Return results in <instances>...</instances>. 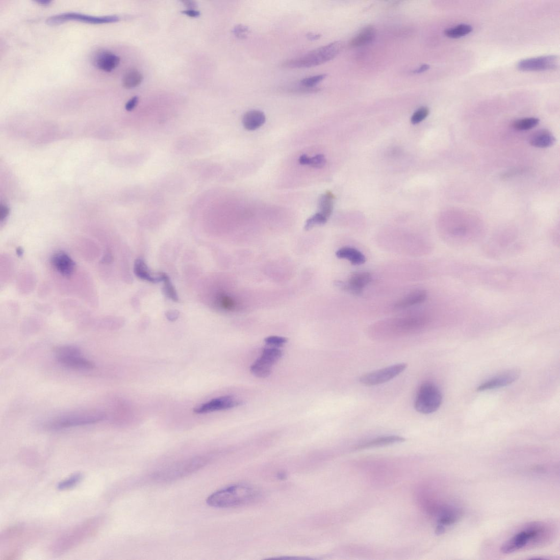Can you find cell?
I'll return each instance as SVG.
<instances>
[{
    "mask_svg": "<svg viewBox=\"0 0 560 560\" xmlns=\"http://www.w3.org/2000/svg\"><path fill=\"white\" fill-rule=\"evenodd\" d=\"M266 117L264 113L260 110L248 111L244 115L243 124L247 131H255L266 122Z\"/></svg>",
    "mask_w": 560,
    "mask_h": 560,
    "instance_id": "e0dca14e",
    "label": "cell"
},
{
    "mask_svg": "<svg viewBox=\"0 0 560 560\" xmlns=\"http://www.w3.org/2000/svg\"><path fill=\"white\" fill-rule=\"evenodd\" d=\"M473 30L471 26L466 24H461L454 27L446 29L445 35L452 39H457L470 34Z\"/></svg>",
    "mask_w": 560,
    "mask_h": 560,
    "instance_id": "4316f807",
    "label": "cell"
},
{
    "mask_svg": "<svg viewBox=\"0 0 560 560\" xmlns=\"http://www.w3.org/2000/svg\"><path fill=\"white\" fill-rule=\"evenodd\" d=\"M82 478V475L81 473L75 474L69 478L60 482L58 485V489L62 490L73 487L81 481Z\"/></svg>",
    "mask_w": 560,
    "mask_h": 560,
    "instance_id": "836d02e7",
    "label": "cell"
},
{
    "mask_svg": "<svg viewBox=\"0 0 560 560\" xmlns=\"http://www.w3.org/2000/svg\"><path fill=\"white\" fill-rule=\"evenodd\" d=\"M376 35L375 29L373 27H367L363 30L350 42L352 47H360L372 43Z\"/></svg>",
    "mask_w": 560,
    "mask_h": 560,
    "instance_id": "7402d4cb",
    "label": "cell"
},
{
    "mask_svg": "<svg viewBox=\"0 0 560 560\" xmlns=\"http://www.w3.org/2000/svg\"><path fill=\"white\" fill-rule=\"evenodd\" d=\"M519 376L520 372L517 370L506 371L483 383L478 388L477 390L481 392L506 387L516 381Z\"/></svg>",
    "mask_w": 560,
    "mask_h": 560,
    "instance_id": "4fadbf2b",
    "label": "cell"
},
{
    "mask_svg": "<svg viewBox=\"0 0 560 560\" xmlns=\"http://www.w3.org/2000/svg\"><path fill=\"white\" fill-rule=\"evenodd\" d=\"M134 271L136 276L144 281L154 284L162 281V272L154 275L147 267L146 262L141 259L135 261Z\"/></svg>",
    "mask_w": 560,
    "mask_h": 560,
    "instance_id": "2e32d148",
    "label": "cell"
},
{
    "mask_svg": "<svg viewBox=\"0 0 560 560\" xmlns=\"http://www.w3.org/2000/svg\"><path fill=\"white\" fill-rule=\"evenodd\" d=\"M372 279V275L369 272H357L352 274L347 283L338 282L336 285L344 291L358 295L362 292Z\"/></svg>",
    "mask_w": 560,
    "mask_h": 560,
    "instance_id": "7c38bea8",
    "label": "cell"
},
{
    "mask_svg": "<svg viewBox=\"0 0 560 560\" xmlns=\"http://www.w3.org/2000/svg\"><path fill=\"white\" fill-rule=\"evenodd\" d=\"M529 142L535 147L547 148L554 144L555 138L550 132L542 130L534 133L531 136Z\"/></svg>",
    "mask_w": 560,
    "mask_h": 560,
    "instance_id": "44dd1931",
    "label": "cell"
},
{
    "mask_svg": "<svg viewBox=\"0 0 560 560\" xmlns=\"http://www.w3.org/2000/svg\"><path fill=\"white\" fill-rule=\"evenodd\" d=\"M182 13H183L185 15H187V16L190 17H192V18L198 17L199 16H200V12H199L198 11H196L195 10H190V9H188V10H184L183 11H182Z\"/></svg>",
    "mask_w": 560,
    "mask_h": 560,
    "instance_id": "ab89813d",
    "label": "cell"
},
{
    "mask_svg": "<svg viewBox=\"0 0 560 560\" xmlns=\"http://www.w3.org/2000/svg\"><path fill=\"white\" fill-rule=\"evenodd\" d=\"M461 516V510L455 507L444 510L438 520V525L445 528L446 526H450L455 523L459 520Z\"/></svg>",
    "mask_w": 560,
    "mask_h": 560,
    "instance_id": "603a6c76",
    "label": "cell"
},
{
    "mask_svg": "<svg viewBox=\"0 0 560 560\" xmlns=\"http://www.w3.org/2000/svg\"><path fill=\"white\" fill-rule=\"evenodd\" d=\"M106 418L107 415L100 411L74 412L53 418L44 423V427L48 430H56L86 426L101 422Z\"/></svg>",
    "mask_w": 560,
    "mask_h": 560,
    "instance_id": "277c9868",
    "label": "cell"
},
{
    "mask_svg": "<svg viewBox=\"0 0 560 560\" xmlns=\"http://www.w3.org/2000/svg\"><path fill=\"white\" fill-rule=\"evenodd\" d=\"M443 395L441 391L435 384L423 383L416 393L414 407L415 410L422 414H430L438 410L442 404Z\"/></svg>",
    "mask_w": 560,
    "mask_h": 560,
    "instance_id": "5b68a950",
    "label": "cell"
},
{
    "mask_svg": "<svg viewBox=\"0 0 560 560\" xmlns=\"http://www.w3.org/2000/svg\"><path fill=\"white\" fill-rule=\"evenodd\" d=\"M326 164V159L322 155H317L314 157L309 158L308 165L312 167L320 169Z\"/></svg>",
    "mask_w": 560,
    "mask_h": 560,
    "instance_id": "8d00e7d4",
    "label": "cell"
},
{
    "mask_svg": "<svg viewBox=\"0 0 560 560\" xmlns=\"http://www.w3.org/2000/svg\"><path fill=\"white\" fill-rule=\"evenodd\" d=\"M233 33L238 39H244L249 33V29L246 26L239 24L234 28Z\"/></svg>",
    "mask_w": 560,
    "mask_h": 560,
    "instance_id": "74e56055",
    "label": "cell"
},
{
    "mask_svg": "<svg viewBox=\"0 0 560 560\" xmlns=\"http://www.w3.org/2000/svg\"><path fill=\"white\" fill-rule=\"evenodd\" d=\"M119 20L120 18L116 15L93 16L77 12H66L49 17L45 22L51 26H58L69 21H78L93 24H103L113 23V22L119 21Z\"/></svg>",
    "mask_w": 560,
    "mask_h": 560,
    "instance_id": "ba28073f",
    "label": "cell"
},
{
    "mask_svg": "<svg viewBox=\"0 0 560 560\" xmlns=\"http://www.w3.org/2000/svg\"><path fill=\"white\" fill-rule=\"evenodd\" d=\"M336 256L340 259L349 261L353 265H361L366 262L364 254L358 249L349 247H345L339 249Z\"/></svg>",
    "mask_w": 560,
    "mask_h": 560,
    "instance_id": "ffe728a7",
    "label": "cell"
},
{
    "mask_svg": "<svg viewBox=\"0 0 560 560\" xmlns=\"http://www.w3.org/2000/svg\"><path fill=\"white\" fill-rule=\"evenodd\" d=\"M35 2L42 6H48L52 3L50 0H38Z\"/></svg>",
    "mask_w": 560,
    "mask_h": 560,
    "instance_id": "f6af8a7d",
    "label": "cell"
},
{
    "mask_svg": "<svg viewBox=\"0 0 560 560\" xmlns=\"http://www.w3.org/2000/svg\"><path fill=\"white\" fill-rule=\"evenodd\" d=\"M427 296V294L425 290H416L408 296L398 301L395 307L397 309H403L411 307L413 306L419 304L424 301Z\"/></svg>",
    "mask_w": 560,
    "mask_h": 560,
    "instance_id": "d6986e66",
    "label": "cell"
},
{
    "mask_svg": "<svg viewBox=\"0 0 560 560\" xmlns=\"http://www.w3.org/2000/svg\"><path fill=\"white\" fill-rule=\"evenodd\" d=\"M139 101V97L137 96H134L132 99L129 100L125 105V109L128 111H132L137 105Z\"/></svg>",
    "mask_w": 560,
    "mask_h": 560,
    "instance_id": "f35d334b",
    "label": "cell"
},
{
    "mask_svg": "<svg viewBox=\"0 0 560 560\" xmlns=\"http://www.w3.org/2000/svg\"><path fill=\"white\" fill-rule=\"evenodd\" d=\"M93 65L97 69L110 72L115 69L120 63V58L107 50H97L92 58Z\"/></svg>",
    "mask_w": 560,
    "mask_h": 560,
    "instance_id": "5bb4252c",
    "label": "cell"
},
{
    "mask_svg": "<svg viewBox=\"0 0 560 560\" xmlns=\"http://www.w3.org/2000/svg\"><path fill=\"white\" fill-rule=\"evenodd\" d=\"M405 363H398L381 369L373 371L360 377V383L366 387H374L394 379L406 369Z\"/></svg>",
    "mask_w": 560,
    "mask_h": 560,
    "instance_id": "9c48e42d",
    "label": "cell"
},
{
    "mask_svg": "<svg viewBox=\"0 0 560 560\" xmlns=\"http://www.w3.org/2000/svg\"><path fill=\"white\" fill-rule=\"evenodd\" d=\"M162 282L164 283V292L166 296L171 300L177 301L179 297L177 292L172 285L168 276L164 272H162Z\"/></svg>",
    "mask_w": 560,
    "mask_h": 560,
    "instance_id": "f546056e",
    "label": "cell"
},
{
    "mask_svg": "<svg viewBox=\"0 0 560 560\" xmlns=\"http://www.w3.org/2000/svg\"><path fill=\"white\" fill-rule=\"evenodd\" d=\"M259 495V491L253 487L238 483L215 492L207 498V503L214 508H233L251 503Z\"/></svg>",
    "mask_w": 560,
    "mask_h": 560,
    "instance_id": "7a4b0ae2",
    "label": "cell"
},
{
    "mask_svg": "<svg viewBox=\"0 0 560 560\" xmlns=\"http://www.w3.org/2000/svg\"><path fill=\"white\" fill-rule=\"evenodd\" d=\"M265 342L270 346L274 347L283 346L287 342V339L285 337L278 336H270L265 339Z\"/></svg>",
    "mask_w": 560,
    "mask_h": 560,
    "instance_id": "d590c367",
    "label": "cell"
},
{
    "mask_svg": "<svg viewBox=\"0 0 560 560\" xmlns=\"http://www.w3.org/2000/svg\"><path fill=\"white\" fill-rule=\"evenodd\" d=\"M217 303L219 308L225 311H233L237 307V301L235 299L229 296L228 294H221L217 297Z\"/></svg>",
    "mask_w": 560,
    "mask_h": 560,
    "instance_id": "f1b7e54d",
    "label": "cell"
},
{
    "mask_svg": "<svg viewBox=\"0 0 560 560\" xmlns=\"http://www.w3.org/2000/svg\"><path fill=\"white\" fill-rule=\"evenodd\" d=\"M9 213V209L6 207H2L1 210V220L3 221L4 219L8 215Z\"/></svg>",
    "mask_w": 560,
    "mask_h": 560,
    "instance_id": "ee69618b",
    "label": "cell"
},
{
    "mask_svg": "<svg viewBox=\"0 0 560 560\" xmlns=\"http://www.w3.org/2000/svg\"><path fill=\"white\" fill-rule=\"evenodd\" d=\"M58 362L63 366L79 370H92L95 368L92 362L83 358L79 347L72 345L60 346L55 350Z\"/></svg>",
    "mask_w": 560,
    "mask_h": 560,
    "instance_id": "52a82bcc",
    "label": "cell"
},
{
    "mask_svg": "<svg viewBox=\"0 0 560 560\" xmlns=\"http://www.w3.org/2000/svg\"><path fill=\"white\" fill-rule=\"evenodd\" d=\"M321 35L320 34H316L312 33H310L307 34L308 39L310 40H317L320 39Z\"/></svg>",
    "mask_w": 560,
    "mask_h": 560,
    "instance_id": "7bdbcfd3",
    "label": "cell"
},
{
    "mask_svg": "<svg viewBox=\"0 0 560 560\" xmlns=\"http://www.w3.org/2000/svg\"><path fill=\"white\" fill-rule=\"evenodd\" d=\"M405 441V439L398 436H389L378 437L373 440L359 444L355 448V450H363L369 448L380 447Z\"/></svg>",
    "mask_w": 560,
    "mask_h": 560,
    "instance_id": "ac0fdd59",
    "label": "cell"
},
{
    "mask_svg": "<svg viewBox=\"0 0 560 560\" xmlns=\"http://www.w3.org/2000/svg\"><path fill=\"white\" fill-rule=\"evenodd\" d=\"M242 404L241 401L231 396H222L211 400L194 410L196 414H202L216 411L230 410Z\"/></svg>",
    "mask_w": 560,
    "mask_h": 560,
    "instance_id": "8fae6325",
    "label": "cell"
},
{
    "mask_svg": "<svg viewBox=\"0 0 560 560\" xmlns=\"http://www.w3.org/2000/svg\"><path fill=\"white\" fill-rule=\"evenodd\" d=\"M17 253L19 256H20L23 253V250L21 248H18L17 249Z\"/></svg>",
    "mask_w": 560,
    "mask_h": 560,
    "instance_id": "bcb514c9",
    "label": "cell"
},
{
    "mask_svg": "<svg viewBox=\"0 0 560 560\" xmlns=\"http://www.w3.org/2000/svg\"><path fill=\"white\" fill-rule=\"evenodd\" d=\"M540 120L534 117L518 119L514 122L513 126L516 130L525 131L531 130L539 124Z\"/></svg>",
    "mask_w": 560,
    "mask_h": 560,
    "instance_id": "83f0119b",
    "label": "cell"
},
{
    "mask_svg": "<svg viewBox=\"0 0 560 560\" xmlns=\"http://www.w3.org/2000/svg\"><path fill=\"white\" fill-rule=\"evenodd\" d=\"M429 110L426 107H422L416 111L411 118V122L413 124H417L425 119L428 116Z\"/></svg>",
    "mask_w": 560,
    "mask_h": 560,
    "instance_id": "e575fe53",
    "label": "cell"
},
{
    "mask_svg": "<svg viewBox=\"0 0 560 560\" xmlns=\"http://www.w3.org/2000/svg\"><path fill=\"white\" fill-rule=\"evenodd\" d=\"M283 353L276 347L266 348L263 351L261 358L274 365L282 357Z\"/></svg>",
    "mask_w": 560,
    "mask_h": 560,
    "instance_id": "4dcf8cb0",
    "label": "cell"
},
{
    "mask_svg": "<svg viewBox=\"0 0 560 560\" xmlns=\"http://www.w3.org/2000/svg\"><path fill=\"white\" fill-rule=\"evenodd\" d=\"M185 6L190 10H194L197 7V4L192 0H185V1L182 2Z\"/></svg>",
    "mask_w": 560,
    "mask_h": 560,
    "instance_id": "60d3db41",
    "label": "cell"
},
{
    "mask_svg": "<svg viewBox=\"0 0 560 560\" xmlns=\"http://www.w3.org/2000/svg\"><path fill=\"white\" fill-rule=\"evenodd\" d=\"M334 196L330 192L321 195L318 202V206L320 209L319 213L328 218L334 210Z\"/></svg>",
    "mask_w": 560,
    "mask_h": 560,
    "instance_id": "d4e9b609",
    "label": "cell"
},
{
    "mask_svg": "<svg viewBox=\"0 0 560 560\" xmlns=\"http://www.w3.org/2000/svg\"><path fill=\"white\" fill-rule=\"evenodd\" d=\"M429 69V65L425 64L421 65L419 69L415 70L414 72L415 73H421L427 71Z\"/></svg>",
    "mask_w": 560,
    "mask_h": 560,
    "instance_id": "b9f144b4",
    "label": "cell"
},
{
    "mask_svg": "<svg viewBox=\"0 0 560 560\" xmlns=\"http://www.w3.org/2000/svg\"><path fill=\"white\" fill-rule=\"evenodd\" d=\"M326 77V74L313 75V77L307 78L301 80L300 84L302 87L306 88H314L317 84H319V83L324 80Z\"/></svg>",
    "mask_w": 560,
    "mask_h": 560,
    "instance_id": "d6a6232c",
    "label": "cell"
},
{
    "mask_svg": "<svg viewBox=\"0 0 560 560\" xmlns=\"http://www.w3.org/2000/svg\"><path fill=\"white\" fill-rule=\"evenodd\" d=\"M209 460L206 457L185 460L163 469L155 474V478L163 481L176 480L198 471L207 465Z\"/></svg>",
    "mask_w": 560,
    "mask_h": 560,
    "instance_id": "8992f818",
    "label": "cell"
},
{
    "mask_svg": "<svg viewBox=\"0 0 560 560\" xmlns=\"http://www.w3.org/2000/svg\"><path fill=\"white\" fill-rule=\"evenodd\" d=\"M556 529L545 522H532L525 525L503 543L501 551L510 554L524 550L547 546L554 539Z\"/></svg>",
    "mask_w": 560,
    "mask_h": 560,
    "instance_id": "6da1fadb",
    "label": "cell"
},
{
    "mask_svg": "<svg viewBox=\"0 0 560 560\" xmlns=\"http://www.w3.org/2000/svg\"><path fill=\"white\" fill-rule=\"evenodd\" d=\"M328 218L320 213H317L307 219L304 229L309 231L317 225H323L327 222Z\"/></svg>",
    "mask_w": 560,
    "mask_h": 560,
    "instance_id": "1f68e13d",
    "label": "cell"
},
{
    "mask_svg": "<svg viewBox=\"0 0 560 560\" xmlns=\"http://www.w3.org/2000/svg\"><path fill=\"white\" fill-rule=\"evenodd\" d=\"M558 61L556 56H547L522 60L517 66L519 70L523 71L554 70L558 65Z\"/></svg>",
    "mask_w": 560,
    "mask_h": 560,
    "instance_id": "30bf717a",
    "label": "cell"
},
{
    "mask_svg": "<svg viewBox=\"0 0 560 560\" xmlns=\"http://www.w3.org/2000/svg\"><path fill=\"white\" fill-rule=\"evenodd\" d=\"M272 366L270 362L261 357L252 365L251 371L257 377L265 378L270 375Z\"/></svg>",
    "mask_w": 560,
    "mask_h": 560,
    "instance_id": "cb8c5ba5",
    "label": "cell"
},
{
    "mask_svg": "<svg viewBox=\"0 0 560 560\" xmlns=\"http://www.w3.org/2000/svg\"><path fill=\"white\" fill-rule=\"evenodd\" d=\"M142 74L138 70L128 71L124 75L123 86L126 89H132L139 86L143 81Z\"/></svg>",
    "mask_w": 560,
    "mask_h": 560,
    "instance_id": "484cf974",
    "label": "cell"
},
{
    "mask_svg": "<svg viewBox=\"0 0 560 560\" xmlns=\"http://www.w3.org/2000/svg\"><path fill=\"white\" fill-rule=\"evenodd\" d=\"M342 49V42L336 41L310 51L304 56L287 60L283 65L290 69H301L319 66L335 58Z\"/></svg>",
    "mask_w": 560,
    "mask_h": 560,
    "instance_id": "3957f363",
    "label": "cell"
},
{
    "mask_svg": "<svg viewBox=\"0 0 560 560\" xmlns=\"http://www.w3.org/2000/svg\"><path fill=\"white\" fill-rule=\"evenodd\" d=\"M51 264L60 274L65 277L70 276L75 267L74 262L69 255L62 251L53 255Z\"/></svg>",
    "mask_w": 560,
    "mask_h": 560,
    "instance_id": "9a60e30c",
    "label": "cell"
}]
</instances>
